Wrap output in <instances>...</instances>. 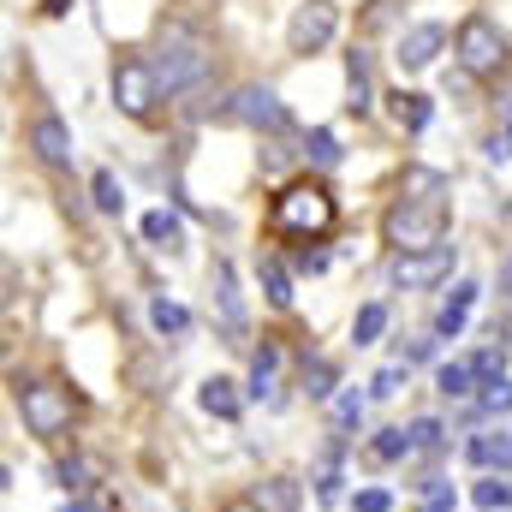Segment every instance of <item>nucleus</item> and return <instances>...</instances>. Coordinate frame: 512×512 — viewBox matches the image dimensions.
<instances>
[{"instance_id": "f257e3e1", "label": "nucleus", "mask_w": 512, "mask_h": 512, "mask_svg": "<svg viewBox=\"0 0 512 512\" xmlns=\"http://www.w3.org/2000/svg\"><path fill=\"white\" fill-rule=\"evenodd\" d=\"M334 197L322 191V185H310V179H298V185H286L280 197H274V209H268V227L280 233V239H298V245H310V239H328L334 233Z\"/></svg>"}, {"instance_id": "f03ea898", "label": "nucleus", "mask_w": 512, "mask_h": 512, "mask_svg": "<svg viewBox=\"0 0 512 512\" xmlns=\"http://www.w3.org/2000/svg\"><path fill=\"white\" fill-rule=\"evenodd\" d=\"M149 66H155V78H161L167 96H173V90H191V84H203V72H209V42H203L197 30H185V24H167Z\"/></svg>"}, {"instance_id": "7ed1b4c3", "label": "nucleus", "mask_w": 512, "mask_h": 512, "mask_svg": "<svg viewBox=\"0 0 512 512\" xmlns=\"http://www.w3.org/2000/svg\"><path fill=\"white\" fill-rule=\"evenodd\" d=\"M382 239L393 245V256L447 245V203H411V197H399L382 215Z\"/></svg>"}, {"instance_id": "20e7f679", "label": "nucleus", "mask_w": 512, "mask_h": 512, "mask_svg": "<svg viewBox=\"0 0 512 512\" xmlns=\"http://www.w3.org/2000/svg\"><path fill=\"white\" fill-rule=\"evenodd\" d=\"M453 48H459V66H465L471 78H495V72H507V60H512L501 24H495V18H483V12H471V18L459 24Z\"/></svg>"}, {"instance_id": "39448f33", "label": "nucleus", "mask_w": 512, "mask_h": 512, "mask_svg": "<svg viewBox=\"0 0 512 512\" xmlns=\"http://www.w3.org/2000/svg\"><path fill=\"white\" fill-rule=\"evenodd\" d=\"M18 411H24V429L54 441L72 429V393L66 387H48V382H24L18 387Z\"/></svg>"}, {"instance_id": "423d86ee", "label": "nucleus", "mask_w": 512, "mask_h": 512, "mask_svg": "<svg viewBox=\"0 0 512 512\" xmlns=\"http://www.w3.org/2000/svg\"><path fill=\"white\" fill-rule=\"evenodd\" d=\"M114 102H120V114H131V120H149V114H155L161 78H155L149 60H120V66H114Z\"/></svg>"}, {"instance_id": "0eeeda50", "label": "nucleus", "mask_w": 512, "mask_h": 512, "mask_svg": "<svg viewBox=\"0 0 512 512\" xmlns=\"http://www.w3.org/2000/svg\"><path fill=\"white\" fill-rule=\"evenodd\" d=\"M334 30H340V12L328 0H304L286 24V42H292V54H316V48L334 42Z\"/></svg>"}, {"instance_id": "6e6552de", "label": "nucleus", "mask_w": 512, "mask_h": 512, "mask_svg": "<svg viewBox=\"0 0 512 512\" xmlns=\"http://www.w3.org/2000/svg\"><path fill=\"white\" fill-rule=\"evenodd\" d=\"M393 286H441L453 274V245H435V251H405L387 262Z\"/></svg>"}, {"instance_id": "1a4fd4ad", "label": "nucleus", "mask_w": 512, "mask_h": 512, "mask_svg": "<svg viewBox=\"0 0 512 512\" xmlns=\"http://www.w3.org/2000/svg\"><path fill=\"white\" fill-rule=\"evenodd\" d=\"M209 280H215V304H221V328H227V340L245 346V328H251V322H245V298H239V274H233V262L215 256Z\"/></svg>"}, {"instance_id": "9d476101", "label": "nucleus", "mask_w": 512, "mask_h": 512, "mask_svg": "<svg viewBox=\"0 0 512 512\" xmlns=\"http://www.w3.org/2000/svg\"><path fill=\"white\" fill-rule=\"evenodd\" d=\"M233 114L245 120L251 131H286V102L268 90V84H251V90H239L233 96Z\"/></svg>"}, {"instance_id": "9b49d317", "label": "nucleus", "mask_w": 512, "mask_h": 512, "mask_svg": "<svg viewBox=\"0 0 512 512\" xmlns=\"http://www.w3.org/2000/svg\"><path fill=\"white\" fill-rule=\"evenodd\" d=\"M441 48H447V24H411V30L399 36V54H393V60H399L405 72H423Z\"/></svg>"}, {"instance_id": "f8f14e48", "label": "nucleus", "mask_w": 512, "mask_h": 512, "mask_svg": "<svg viewBox=\"0 0 512 512\" xmlns=\"http://www.w3.org/2000/svg\"><path fill=\"white\" fill-rule=\"evenodd\" d=\"M30 149H36L48 167H66V161H72V131H66V120H60V114H42V120L30 126Z\"/></svg>"}, {"instance_id": "ddd939ff", "label": "nucleus", "mask_w": 512, "mask_h": 512, "mask_svg": "<svg viewBox=\"0 0 512 512\" xmlns=\"http://www.w3.org/2000/svg\"><path fill=\"white\" fill-rule=\"evenodd\" d=\"M465 459L483 465V471H512V435L507 429H483V435H471V441H465Z\"/></svg>"}, {"instance_id": "4468645a", "label": "nucleus", "mask_w": 512, "mask_h": 512, "mask_svg": "<svg viewBox=\"0 0 512 512\" xmlns=\"http://www.w3.org/2000/svg\"><path fill=\"white\" fill-rule=\"evenodd\" d=\"M251 399H262V405L280 399V346L274 340H262V352L251 358Z\"/></svg>"}, {"instance_id": "2eb2a0df", "label": "nucleus", "mask_w": 512, "mask_h": 512, "mask_svg": "<svg viewBox=\"0 0 512 512\" xmlns=\"http://www.w3.org/2000/svg\"><path fill=\"white\" fill-rule=\"evenodd\" d=\"M477 292H483V286H471V280H465V286H453V298H447V304H441V316H435V334H441V340H459V334H465Z\"/></svg>"}, {"instance_id": "dca6fc26", "label": "nucleus", "mask_w": 512, "mask_h": 512, "mask_svg": "<svg viewBox=\"0 0 512 512\" xmlns=\"http://www.w3.org/2000/svg\"><path fill=\"white\" fill-rule=\"evenodd\" d=\"M298 501H304V489H298L292 477H262V483L251 489L256 512H298Z\"/></svg>"}, {"instance_id": "f3484780", "label": "nucleus", "mask_w": 512, "mask_h": 512, "mask_svg": "<svg viewBox=\"0 0 512 512\" xmlns=\"http://www.w3.org/2000/svg\"><path fill=\"white\" fill-rule=\"evenodd\" d=\"M197 405H203L209 417H221V423H233V417H239V387L227 382V376H209V382L197 387Z\"/></svg>"}, {"instance_id": "a211bd4d", "label": "nucleus", "mask_w": 512, "mask_h": 512, "mask_svg": "<svg viewBox=\"0 0 512 512\" xmlns=\"http://www.w3.org/2000/svg\"><path fill=\"white\" fill-rule=\"evenodd\" d=\"M346 108L352 114H370V54L364 48L346 54Z\"/></svg>"}, {"instance_id": "6ab92c4d", "label": "nucleus", "mask_w": 512, "mask_h": 512, "mask_svg": "<svg viewBox=\"0 0 512 512\" xmlns=\"http://www.w3.org/2000/svg\"><path fill=\"white\" fill-rule=\"evenodd\" d=\"M399 191H405V197H411V203H441V191H447V179H441V173H435V167H411V173H405V185H399Z\"/></svg>"}, {"instance_id": "aec40b11", "label": "nucleus", "mask_w": 512, "mask_h": 512, "mask_svg": "<svg viewBox=\"0 0 512 512\" xmlns=\"http://www.w3.org/2000/svg\"><path fill=\"white\" fill-rule=\"evenodd\" d=\"M149 322H155V334L179 340V334L191 328V310H185V304H173V298H155V304H149Z\"/></svg>"}, {"instance_id": "412c9836", "label": "nucleus", "mask_w": 512, "mask_h": 512, "mask_svg": "<svg viewBox=\"0 0 512 512\" xmlns=\"http://www.w3.org/2000/svg\"><path fill=\"white\" fill-rule=\"evenodd\" d=\"M435 387H441L447 399H471V393H477V370H471V364H441V370H435Z\"/></svg>"}, {"instance_id": "4be33fe9", "label": "nucleus", "mask_w": 512, "mask_h": 512, "mask_svg": "<svg viewBox=\"0 0 512 512\" xmlns=\"http://www.w3.org/2000/svg\"><path fill=\"white\" fill-rule=\"evenodd\" d=\"M179 233H185V227H179L173 209H149V215H143V239H149V245H179Z\"/></svg>"}, {"instance_id": "5701e85b", "label": "nucleus", "mask_w": 512, "mask_h": 512, "mask_svg": "<svg viewBox=\"0 0 512 512\" xmlns=\"http://www.w3.org/2000/svg\"><path fill=\"white\" fill-rule=\"evenodd\" d=\"M328 417H334V435H352V429L364 423V393H358V387H346V393L334 399V411H328Z\"/></svg>"}, {"instance_id": "b1692460", "label": "nucleus", "mask_w": 512, "mask_h": 512, "mask_svg": "<svg viewBox=\"0 0 512 512\" xmlns=\"http://www.w3.org/2000/svg\"><path fill=\"white\" fill-rule=\"evenodd\" d=\"M429 114H435L429 96H393V120H399L405 131H423L429 126Z\"/></svg>"}, {"instance_id": "393cba45", "label": "nucleus", "mask_w": 512, "mask_h": 512, "mask_svg": "<svg viewBox=\"0 0 512 512\" xmlns=\"http://www.w3.org/2000/svg\"><path fill=\"white\" fill-rule=\"evenodd\" d=\"M382 328H387V304H364V310H358V322H352V340H358V346H376V340H382Z\"/></svg>"}, {"instance_id": "a878e982", "label": "nucleus", "mask_w": 512, "mask_h": 512, "mask_svg": "<svg viewBox=\"0 0 512 512\" xmlns=\"http://www.w3.org/2000/svg\"><path fill=\"white\" fill-rule=\"evenodd\" d=\"M334 382H340V370H334L328 358H310V364H304V393H310V399H328Z\"/></svg>"}, {"instance_id": "bb28decb", "label": "nucleus", "mask_w": 512, "mask_h": 512, "mask_svg": "<svg viewBox=\"0 0 512 512\" xmlns=\"http://www.w3.org/2000/svg\"><path fill=\"white\" fill-rule=\"evenodd\" d=\"M262 292H268V304H274V310H286V304H292V280H286V268H280L274 256L262 262Z\"/></svg>"}, {"instance_id": "cd10ccee", "label": "nucleus", "mask_w": 512, "mask_h": 512, "mask_svg": "<svg viewBox=\"0 0 512 512\" xmlns=\"http://www.w3.org/2000/svg\"><path fill=\"white\" fill-rule=\"evenodd\" d=\"M316 501H340V447H328L316 465Z\"/></svg>"}, {"instance_id": "c85d7f7f", "label": "nucleus", "mask_w": 512, "mask_h": 512, "mask_svg": "<svg viewBox=\"0 0 512 512\" xmlns=\"http://www.w3.org/2000/svg\"><path fill=\"white\" fill-rule=\"evenodd\" d=\"M90 191H96V209H102V215H120V209H126V185H120L114 173H96Z\"/></svg>"}, {"instance_id": "c756f323", "label": "nucleus", "mask_w": 512, "mask_h": 512, "mask_svg": "<svg viewBox=\"0 0 512 512\" xmlns=\"http://www.w3.org/2000/svg\"><path fill=\"white\" fill-rule=\"evenodd\" d=\"M304 155H310V161H316V167H334V161H340V137H334V131H310V137H304Z\"/></svg>"}, {"instance_id": "7c9ffc66", "label": "nucleus", "mask_w": 512, "mask_h": 512, "mask_svg": "<svg viewBox=\"0 0 512 512\" xmlns=\"http://www.w3.org/2000/svg\"><path fill=\"white\" fill-rule=\"evenodd\" d=\"M471 370H477V387L507 382V352H501V346H489V352H477V358H471Z\"/></svg>"}, {"instance_id": "2f4dec72", "label": "nucleus", "mask_w": 512, "mask_h": 512, "mask_svg": "<svg viewBox=\"0 0 512 512\" xmlns=\"http://www.w3.org/2000/svg\"><path fill=\"white\" fill-rule=\"evenodd\" d=\"M405 453H411V429H382V435H376V459H382V465L405 459Z\"/></svg>"}, {"instance_id": "473e14b6", "label": "nucleus", "mask_w": 512, "mask_h": 512, "mask_svg": "<svg viewBox=\"0 0 512 512\" xmlns=\"http://www.w3.org/2000/svg\"><path fill=\"white\" fill-rule=\"evenodd\" d=\"M477 507H483V512H507L512 507V483H501V477L477 483Z\"/></svg>"}, {"instance_id": "72a5a7b5", "label": "nucleus", "mask_w": 512, "mask_h": 512, "mask_svg": "<svg viewBox=\"0 0 512 512\" xmlns=\"http://www.w3.org/2000/svg\"><path fill=\"white\" fill-rule=\"evenodd\" d=\"M441 435H447V429H441L435 417H417V423H411V453H435Z\"/></svg>"}, {"instance_id": "f704fd0d", "label": "nucleus", "mask_w": 512, "mask_h": 512, "mask_svg": "<svg viewBox=\"0 0 512 512\" xmlns=\"http://www.w3.org/2000/svg\"><path fill=\"white\" fill-rule=\"evenodd\" d=\"M405 387V364H387V370H376V382H370V399H393Z\"/></svg>"}, {"instance_id": "c9c22d12", "label": "nucleus", "mask_w": 512, "mask_h": 512, "mask_svg": "<svg viewBox=\"0 0 512 512\" xmlns=\"http://www.w3.org/2000/svg\"><path fill=\"white\" fill-rule=\"evenodd\" d=\"M54 477H60V489H66V495H78V489L90 483V465H84V459H60V471H54Z\"/></svg>"}, {"instance_id": "e433bc0d", "label": "nucleus", "mask_w": 512, "mask_h": 512, "mask_svg": "<svg viewBox=\"0 0 512 512\" xmlns=\"http://www.w3.org/2000/svg\"><path fill=\"white\" fill-rule=\"evenodd\" d=\"M423 507H429V512H453V507H459V495L435 477V483H423Z\"/></svg>"}, {"instance_id": "4c0bfd02", "label": "nucleus", "mask_w": 512, "mask_h": 512, "mask_svg": "<svg viewBox=\"0 0 512 512\" xmlns=\"http://www.w3.org/2000/svg\"><path fill=\"white\" fill-rule=\"evenodd\" d=\"M477 405H483V411H512V382H489Z\"/></svg>"}, {"instance_id": "58836bf2", "label": "nucleus", "mask_w": 512, "mask_h": 512, "mask_svg": "<svg viewBox=\"0 0 512 512\" xmlns=\"http://www.w3.org/2000/svg\"><path fill=\"white\" fill-rule=\"evenodd\" d=\"M358 512H393V495L387 489H364L358 495Z\"/></svg>"}, {"instance_id": "ea45409f", "label": "nucleus", "mask_w": 512, "mask_h": 512, "mask_svg": "<svg viewBox=\"0 0 512 512\" xmlns=\"http://www.w3.org/2000/svg\"><path fill=\"white\" fill-rule=\"evenodd\" d=\"M298 268H304V274H322V268H328V256H322V251H304V256H298Z\"/></svg>"}, {"instance_id": "a19ab883", "label": "nucleus", "mask_w": 512, "mask_h": 512, "mask_svg": "<svg viewBox=\"0 0 512 512\" xmlns=\"http://www.w3.org/2000/svg\"><path fill=\"white\" fill-rule=\"evenodd\" d=\"M501 155H507V161H512V126L501 131V137H495V161H501Z\"/></svg>"}, {"instance_id": "79ce46f5", "label": "nucleus", "mask_w": 512, "mask_h": 512, "mask_svg": "<svg viewBox=\"0 0 512 512\" xmlns=\"http://www.w3.org/2000/svg\"><path fill=\"white\" fill-rule=\"evenodd\" d=\"M60 512H90V507H60Z\"/></svg>"}]
</instances>
